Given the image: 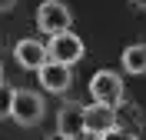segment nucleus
I'll list each match as a JSON object with an SVG mask.
<instances>
[{"mask_svg":"<svg viewBox=\"0 0 146 140\" xmlns=\"http://www.w3.org/2000/svg\"><path fill=\"white\" fill-rule=\"evenodd\" d=\"M73 23V13L70 7H66L63 0H43L40 7H36V27L43 30V33H63V30H70Z\"/></svg>","mask_w":146,"mask_h":140,"instance_id":"nucleus-1","label":"nucleus"},{"mask_svg":"<svg viewBox=\"0 0 146 140\" xmlns=\"http://www.w3.org/2000/svg\"><path fill=\"white\" fill-rule=\"evenodd\" d=\"M10 117L20 123V127H36L43 120V97L36 90H17L13 93V110Z\"/></svg>","mask_w":146,"mask_h":140,"instance_id":"nucleus-2","label":"nucleus"},{"mask_svg":"<svg viewBox=\"0 0 146 140\" xmlns=\"http://www.w3.org/2000/svg\"><path fill=\"white\" fill-rule=\"evenodd\" d=\"M90 93L96 103H110V107H119L123 103V77L116 70H100L93 74L90 80Z\"/></svg>","mask_w":146,"mask_h":140,"instance_id":"nucleus-3","label":"nucleus"},{"mask_svg":"<svg viewBox=\"0 0 146 140\" xmlns=\"http://www.w3.org/2000/svg\"><path fill=\"white\" fill-rule=\"evenodd\" d=\"M46 57H50V60H56V64L73 67V64L83 57V40L76 37L73 30L53 33V37H50V44H46Z\"/></svg>","mask_w":146,"mask_h":140,"instance_id":"nucleus-4","label":"nucleus"},{"mask_svg":"<svg viewBox=\"0 0 146 140\" xmlns=\"http://www.w3.org/2000/svg\"><path fill=\"white\" fill-rule=\"evenodd\" d=\"M83 120H86V130L90 133H106L113 130V127H119V113L116 107H110V103H96L93 100L90 107H83Z\"/></svg>","mask_w":146,"mask_h":140,"instance_id":"nucleus-5","label":"nucleus"},{"mask_svg":"<svg viewBox=\"0 0 146 140\" xmlns=\"http://www.w3.org/2000/svg\"><path fill=\"white\" fill-rule=\"evenodd\" d=\"M13 57H17V67H23V70H40V67L50 60L46 57V47L40 44V40H17V47H13Z\"/></svg>","mask_w":146,"mask_h":140,"instance_id":"nucleus-6","label":"nucleus"},{"mask_svg":"<svg viewBox=\"0 0 146 140\" xmlns=\"http://www.w3.org/2000/svg\"><path fill=\"white\" fill-rule=\"evenodd\" d=\"M86 130V120H83V107L80 103H63L60 113H56V133H63L66 140L80 137Z\"/></svg>","mask_w":146,"mask_h":140,"instance_id":"nucleus-7","label":"nucleus"},{"mask_svg":"<svg viewBox=\"0 0 146 140\" xmlns=\"http://www.w3.org/2000/svg\"><path fill=\"white\" fill-rule=\"evenodd\" d=\"M36 77H40V84H43L46 93H63L66 87H70V67L56 64V60H46V64L36 70Z\"/></svg>","mask_w":146,"mask_h":140,"instance_id":"nucleus-8","label":"nucleus"},{"mask_svg":"<svg viewBox=\"0 0 146 140\" xmlns=\"http://www.w3.org/2000/svg\"><path fill=\"white\" fill-rule=\"evenodd\" d=\"M119 60L126 67V74H146V44H129Z\"/></svg>","mask_w":146,"mask_h":140,"instance_id":"nucleus-9","label":"nucleus"},{"mask_svg":"<svg viewBox=\"0 0 146 140\" xmlns=\"http://www.w3.org/2000/svg\"><path fill=\"white\" fill-rule=\"evenodd\" d=\"M13 87H7L3 84V80H0V120H3V117H10V110H13Z\"/></svg>","mask_w":146,"mask_h":140,"instance_id":"nucleus-10","label":"nucleus"},{"mask_svg":"<svg viewBox=\"0 0 146 140\" xmlns=\"http://www.w3.org/2000/svg\"><path fill=\"white\" fill-rule=\"evenodd\" d=\"M103 140H139L133 130H126V127H113V130L103 133Z\"/></svg>","mask_w":146,"mask_h":140,"instance_id":"nucleus-11","label":"nucleus"},{"mask_svg":"<svg viewBox=\"0 0 146 140\" xmlns=\"http://www.w3.org/2000/svg\"><path fill=\"white\" fill-rule=\"evenodd\" d=\"M73 140H103V137H100V133H90V130H83L80 137H73Z\"/></svg>","mask_w":146,"mask_h":140,"instance_id":"nucleus-12","label":"nucleus"},{"mask_svg":"<svg viewBox=\"0 0 146 140\" xmlns=\"http://www.w3.org/2000/svg\"><path fill=\"white\" fill-rule=\"evenodd\" d=\"M13 3H17V0H0V10H10Z\"/></svg>","mask_w":146,"mask_h":140,"instance_id":"nucleus-13","label":"nucleus"},{"mask_svg":"<svg viewBox=\"0 0 146 140\" xmlns=\"http://www.w3.org/2000/svg\"><path fill=\"white\" fill-rule=\"evenodd\" d=\"M133 7H139V10H146V0H129Z\"/></svg>","mask_w":146,"mask_h":140,"instance_id":"nucleus-14","label":"nucleus"},{"mask_svg":"<svg viewBox=\"0 0 146 140\" xmlns=\"http://www.w3.org/2000/svg\"><path fill=\"white\" fill-rule=\"evenodd\" d=\"M46 140H66V137H63V133H53V137H46Z\"/></svg>","mask_w":146,"mask_h":140,"instance_id":"nucleus-15","label":"nucleus"},{"mask_svg":"<svg viewBox=\"0 0 146 140\" xmlns=\"http://www.w3.org/2000/svg\"><path fill=\"white\" fill-rule=\"evenodd\" d=\"M0 80H3V64H0Z\"/></svg>","mask_w":146,"mask_h":140,"instance_id":"nucleus-16","label":"nucleus"}]
</instances>
